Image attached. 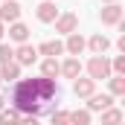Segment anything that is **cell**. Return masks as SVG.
I'll return each instance as SVG.
<instances>
[{
	"mask_svg": "<svg viewBox=\"0 0 125 125\" xmlns=\"http://www.w3.org/2000/svg\"><path fill=\"white\" fill-rule=\"evenodd\" d=\"M18 125H41V122H38V116H23Z\"/></svg>",
	"mask_w": 125,
	"mask_h": 125,
	"instance_id": "cb8c5ba5",
	"label": "cell"
},
{
	"mask_svg": "<svg viewBox=\"0 0 125 125\" xmlns=\"http://www.w3.org/2000/svg\"><path fill=\"white\" fill-rule=\"evenodd\" d=\"M52 125H70V111H55L52 114Z\"/></svg>",
	"mask_w": 125,
	"mask_h": 125,
	"instance_id": "7402d4cb",
	"label": "cell"
},
{
	"mask_svg": "<svg viewBox=\"0 0 125 125\" xmlns=\"http://www.w3.org/2000/svg\"><path fill=\"white\" fill-rule=\"evenodd\" d=\"M15 58H18L21 67H29V64H35V58H38V50L29 47V44H21V47L15 50Z\"/></svg>",
	"mask_w": 125,
	"mask_h": 125,
	"instance_id": "8992f818",
	"label": "cell"
},
{
	"mask_svg": "<svg viewBox=\"0 0 125 125\" xmlns=\"http://www.w3.org/2000/svg\"><path fill=\"white\" fill-rule=\"evenodd\" d=\"M18 76H21V64H18V61H6V64H0V79L12 82V79H18Z\"/></svg>",
	"mask_w": 125,
	"mask_h": 125,
	"instance_id": "5bb4252c",
	"label": "cell"
},
{
	"mask_svg": "<svg viewBox=\"0 0 125 125\" xmlns=\"http://www.w3.org/2000/svg\"><path fill=\"white\" fill-rule=\"evenodd\" d=\"M18 18H21V3L3 0L0 3V23H18Z\"/></svg>",
	"mask_w": 125,
	"mask_h": 125,
	"instance_id": "3957f363",
	"label": "cell"
},
{
	"mask_svg": "<svg viewBox=\"0 0 125 125\" xmlns=\"http://www.w3.org/2000/svg\"><path fill=\"white\" fill-rule=\"evenodd\" d=\"M0 111H3V96H0Z\"/></svg>",
	"mask_w": 125,
	"mask_h": 125,
	"instance_id": "484cf974",
	"label": "cell"
},
{
	"mask_svg": "<svg viewBox=\"0 0 125 125\" xmlns=\"http://www.w3.org/2000/svg\"><path fill=\"white\" fill-rule=\"evenodd\" d=\"M41 73H44L47 79H55V76L61 73V64H58V58H44V64H41Z\"/></svg>",
	"mask_w": 125,
	"mask_h": 125,
	"instance_id": "2e32d148",
	"label": "cell"
},
{
	"mask_svg": "<svg viewBox=\"0 0 125 125\" xmlns=\"http://www.w3.org/2000/svg\"><path fill=\"white\" fill-rule=\"evenodd\" d=\"M61 73L67 76V79H79V73H82V61H79V58H67V61L61 64Z\"/></svg>",
	"mask_w": 125,
	"mask_h": 125,
	"instance_id": "9a60e30c",
	"label": "cell"
},
{
	"mask_svg": "<svg viewBox=\"0 0 125 125\" xmlns=\"http://www.w3.org/2000/svg\"><path fill=\"white\" fill-rule=\"evenodd\" d=\"M6 61H15V50L9 44H0V64H6Z\"/></svg>",
	"mask_w": 125,
	"mask_h": 125,
	"instance_id": "44dd1931",
	"label": "cell"
},
{
	"mask_svg": "<svg viewBox=\"0 0 125 125\" xmlns=\"http://www.w3.org/2000/svg\"><path fill=\"white\" fill-rule=\"evenodd\" d=\"M52 23H55V32H64V35H70V32H76V26H79V15L67 12V15H58Z\"/></svg>",
	"mask_w": 125,
	"mask_h": 125,
	"instance_id": "5b68a950",
	"label": "cell"
},
{
	"mask_svg": "<svg viewBox=\"0 0 125 125\" xmlns=\"http://www.w3.org/2000/svg\"><path fill=\"white\" fill-rule=\"evenodd\" d=\"M119 122H122V111H119V108L102 111V125H119Z\"/></svg>",
	"mask_w": 125,
	"mask_h": 125,
	"instance_id": "e0dca14e",
	"label": "cell"
},
{
	"mask_svg": "<svg viewBox=\"0 0 125 125\" xmlns=\"http://www.w3.org/2000/svg\"><path fill=\"white\" fill-rule=\"evenodd\" d=\"M70 125H90V111H70Z\"/></svg>",
	"mask_w": 125,
	"mask_h": 125,
	"instance_id": "ac0fdd59",
	"label": "cell"
},
{
	"mask_svg": "<svg viewBox=\"0 0 125 125\" xmlns=\"http://www.w3.org/2000/svg\"><path fill=\"white\" fill-rule=\"evenodd\" d=\"M3 32H6V29H3V23H0V38H3Z\"/></svg>",
	"mask_w": 125,
	"mask_h": 125,
	"instance_id": "d4e9b609",
	"label": "cell"
},
{
	"mask_svg": "<svg viewBox=\"0 0 125 125\" xmlns=\"http://www.w3.org/2000/svg\"><path fill=\"white\" fill-rule=\"evenodd\" d=\"M102 3H116V0H102Z\"/></svg>",
	"mask_w": 125,
	"mask_h": 125,
	"instance_id": "4316f807",
	"label": "cell"
},
{
	"mask_svg": "<svg viewBox=\"0 0 125 125\" xmlns=\"http://www.w3.org/2000/svg\"><path fill=\"white\" fill-rule=\"evenodd\" d=\"M93 90H96L93 79H76V82H73V93L76 96H90Z\"/></svg>",
	"mask_w": 125,
	"mask_h": 125,
	"instance_id": "7c38bea8",
	"label": "cell"
},
{
	"mask_svg": "<svg viewBox=\"0 0 125 125\" xmlns=\"http://www.w3.org/2000/svg\"><path fill=\"white\" fill-rule=\"evenodd\" d=\"M87 47H90V52H93V55H105V52H108V47H111V41H108L105 35H93V38L87 41Z\"/></svg>",
	"mask_w": 125,
	"mask_h": 125,
	"instance_id": "8fae6325",
	"label": "cell"
},
{
	"mask_svg": "<svg viewBox=\"0 0 125 125\" xmlns=\"http://www.w3.org/2000/svg\"><path fill=\"white\" fill-rule=\"evenodd\" d=\"M18 111H0V125H18Z\"/></svg>",
	"mask_w": 125,
	"mask_h": 125,
	"instance_id": "d6986e66",
	"label": "cell"
},
{
	"mask_svg": "<svg viewBox=\"0 0 125 125\" xmlns=\"http://www.w3.org/2000/svg\"><path fill=\"white\" fill-rule=\"evenodd\" d=\"M87 73H90L93 82H99V79H111V61H108L105 55H93V58L87 61Z\"/></svg>",
	"mask_w": 125,
	"mask_h": 125,
	"instance_id": "7a4b0ae2",
	"label": "cell"
},
{
	"mask_svg": "<svg viewBox=\"0 0 125 125\" xmlns=\"http://www.w3.org/2000/svg\"><path fill=\"white\" fill-rule=\"evenodd\" d=\"M38 52L47 55V58H58V55L64 52V44H61V41H44V44L38 47Z\"/></svg>",
	"mask_w": 125,
	"mask_h": 125,
	"instance_id": "30bf717a",
	"label": "cell"
},
{
	"mask_svg": "<svg viewBox=\"0 0 125 125\" xmlns=\"http://www.w3.org/2000/svg\"><path fill=\"white\" fill-rule=\"evenodd\" d=\"M111 93L114 96H122L125 93V79L122 76H114V79H111Z\"/></svg>",
	"mask_w": 125,
	"mask_h": 125,
	"instance_id": "ffe728a7",
	"label": "cell"
},
{
	"mask_svg": "<svg viewBox=\"0 0 125 125\" xmlns=\"http://www.w3.org/2000/svg\"><path fill=\"white\" fill-rule=\"evenodd\" d=\"M35 15H38L41 23H52V21L58 18V9H55V3H50V0H41V6L35 9Z\"/></svg>",
	"mask_w": 125,
	"mask_h": 125,
	"instance_id": "52a82bcc",
	"label": "cell"
},
{
	"mask_svg": "<svg viewBox=\"0 0 125 125\" xmlns=\"http://www.w3.org/2000/svg\"><path fill=\"white\" fill-rule=\"evenodd\" d=\"M52 96H58V84H55V79L41 76V79H23V82L15 87L12 102H15V111H18V114L38 116L41 108H44Z\"/></svg>",
	"mask_w": 125,
	"mask_h": 125,
	"instance_id": "6da1fadb",
	"label": "cell"
},
{
	"mask_svg": "<svg viewBox=\"0 0 125 125\" xmlns=\"http://www.w3.org/2000/svg\"><path fill=\"white\" fill-rule=\"evenodd\" d=\"M84 47H87V41H84L79 32H70V35H67V44H64V50H67L73 58H76V55H82V50H84Z\"/></svg>",
	"mask_w": 125,
	"mask_h": 125,
	"instance_id": "9c48e42d",
	"label": "cell"
},
{
	"mask_svg": "<svg viewBox=\"0 0 125 125\" xmlns=\"http://www.w3.org/2000/svg\"><path fill=\"white\" fill-rule=\"evenodd\" d=\"M9 38L18 41V44H26V38H29V26H26V23H12V26H9Z\"/></svg>",
	"mask_w": 125,
	"mask_h": 125,
	"instance_id": "4fadbf2b",
	"label": "cell"
},
{
	"mask_svg": "<svg viewBox=\"0 0 125 125\" xmlns=\"http://www.w3.org/2000/svg\"><path fill=\"white\" fill-rule=\"evenodd\" d=\"M87 99H90L87 102V111H108V108H114V99L108 93H90Z\"/></svg>",
	"mask_w": 125,
	"mask_h": 125,
	"instance_id": "ba28073f",
	"label": "cell"
},
{
	"mask_svg": "<svg viewBox=\"0 0 125 125\" xmlns=\"http://www.w3.org/2000/svg\"><path fill=\"white\" fill-rule=\"evenodd\" d=\"M111 70H114L116 76H122V73H125V55H119V58H114V64H111Z\"/></svg>",
	"mask_w": 125,
	"mask_h": 125,
	"instance_id": "603a6c76",
	"label": "cell"
},
{
	"mask_svg": "<svg viewBox=\"0 0 125 125\" xmlns=\"http://www.w3.org/2000/svg\"><path fill=\"white\" fill-rule=\"evenodd\" d=\"M99 18H102L105 26H116V23H122V6H119V3H108Z\"/></svg>",
	"mask_w": 125,
	"mask_h": 125,
	"instance_id": "277c9868",
	"label": "cell"
}]
</instances>
